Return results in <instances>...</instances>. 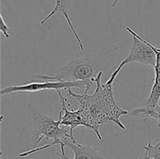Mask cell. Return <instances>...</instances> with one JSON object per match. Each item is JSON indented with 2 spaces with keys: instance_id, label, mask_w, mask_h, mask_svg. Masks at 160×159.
<instances>
[{
  "instance_id": "6da1fadb",
  "label": "cell",
  "mask_w": 160,
  "mask_h": 159,
  "mask_svg": "<svg viewBox=\"0 0 160 159\" xmlns=\"http://www.w3.org/2000/svg\"><path fill=\"white\" fill-rule=\"evenodd\" d=\"M103 72L100 71L92 81L95 85V90L92 94L88 92L90 87H86L84 93L75 94L71 89L67 90L68 94L74 98L80 106L78 112L84 123V128L94 131L98 140H102L99 129L108 122H112L117 126L125 130L126 127L122 123L120 118L128 115V112L117 104L112 93V84H102L101 79Z\"/></svg>"
},
{
  "instance_id": "7a4b0ae2",
  "label": "cell",
  "mask_w": 160,
  "mask_h": 159,
  "mask_svg": "<svg viewBox=\"0 0 160 159\" xmlns=\"http://www.w3.org/2000/svg\"><path fill=\"white\" fill-rule=\"evenodd\" d=\"M34 125H35L36 129V137L38 140H36V143H39L42 139H52L53 140L51 143L45 145L43 147L38 148H34L32 150L24 151L23 153L19 154L20 157H25L31 155L34 153L39 152V151H44L51 147L59 145L61 149V154H65V150H64L63 140L67 137H74L70 135V128L68 126H61L60 118L56 120L52 117L45 115L44 114L38 112L34 117Z\"/></svg>"
},
{
  "instance_id": "3957f363",
  "label": "cell",
  "mask_w": 160,
  "mask_h": 159,
  "mask_svg": "<svg viewBox=\"0 0 160 159\" xmlns=\"http://www.w3.org/2000/svg\"><path fill=\"white\" fill-rule=\"evenodd\" d=\"M98 57L94 55L76 58L67 62L63 66L60 67L54 76L49 75L31 74V76L43 80L64 81V82H75V81H89L92 82V78L95 77L96 62ZM93 83V82H92Z\"/></svg>"
},
{
  "instance_id": "277c9868",
  "label": "cell",
  "mask_w": 160,
  "mask_h": 159,
  "mask_svg": "<svg viewBox=\"0 0 160 159\" xmlns=\"http://www.w3.org/2000/svg\"><path fill=\"white\" fill-rule=\"evenodd\" d=\"M126 29L132 36L133 45L130 54L123 59L121 63L118 65L115 71L111 74L105 84H112L122 69L131 62H139L143 65H148L155 68L156 64V55L154 50L151 47L150 42L141 37L135 31H133L129 26H126Z\"/></svg>"
},
{
  "instance_id": "5b68a950",
  "label": "cell",
  "mask_w": 160,
  "mask_h": 159,
  "mask_svg": "<svg viewBox=\"0 0 160 159\" xmlns=\"http://www.w3.org/2000/svg\"><path fill=\"white\" fill-rule=\"evenodd\" d=\"M94 83L89 81H75V82H64V81L45 80L44 82H32L23 85L9 86L2 89L1 95L10 94L16 92L35 93L47 90H69L71 88H82L90 87Z\"/></svg>"
},
{
  "instance_id": "8992f818",
  "label": "cell",
  "mask_w": 160,
  "mask_h": 159,
  "mask_svg": "<svg viewBox=\"0 0 160 159\" xmlns=\"http://www.w3.org/2000/svg\"><path fill=\"white\" fill-rule=\"evenodd\" d=\"M63 144L64 147H67L73 151L74 154L73 159H106L91 144H80L77 143L74 137H70L65 138ZM59 156L62 159H71L66 154H59Z\"/></svg>"
},
{
  "instance_id": "52a82bcc",
  "label": "cell",
  "mask_w": 160,
  "mask_h": 159,
  "mask_svg": "<svg viewBox=\"0 0 160 159\" xmlns=\"http://www.w3.org/2000/svg\"><path fill=\"white\" fill-rule=\"evenodd\" d=\"M56 91L60 99V104L62 107V111L59 114V118L61 120V126H68L70 128V135L73 137V129L78 128V126L84 127V123L78 110H70L67 108V100L62 96L61 90H59Z\"/></svg>"
},
{
  "instance_id": "ba28073f",
  "label": "cell",
  "mask_w": 160,
  "mask_h": 159,
  "mask_svg": "<svg viewBox=\"0 0 160 159\" xmlns=\"http://www.w3.org/2000/svg\"><path fill=\"white\" fill-rule=\"evenodd\" d=\"M130 115L134 117H142L145 120L147 118H155L158 121V127L160 128V104H158L153 111L146 110L145 107L137 108L131 111Z\"/></svg>"
},
{
  "instance_id": "9c48e42d",
  "label": "cell",
  "mask_w": 160,
  "mask_h": 159,
  "mask_svg": "<svg viewBox=\"0 0 160 159\" xmlns=\"http://www.w3.org/2000/svg\"><path fill=\"white\" fill-rule=\"evenodd\" d=\"M144 149L145 151L144 159H160V140L156 144L148 143Z\"/></svg>"
},
{
  "instance_id": "30bf717a",
  "label": "cell",
  "mask_w": 160,
  "mask_h": 159,
  "mask_svg": "<svg viewBox=\"0 0 160 159\" xmlns=\"http://www.w3.org/2000/svg\"><path fill=\"white\" fill-rule=\"evenodd\" d=\"M0 17H1L0 31H1V32L2 33V34L4 35V37H6V38H9V37H10V34H9V26H8V25L6 23V22H5V20H4V18H3V17L2 14H1V16H0Z\"/></svg>"
},
{
  "instance_id": "8fae6325",
  "label": "cell",
  "mask_w": 160,
  "mask_h": 159,
  "mask_svg": "<svg viewBox=\"0 0 160 159\" xmlns=\"http://www.w3.org/2000/svg\"><path fill=\"white\" fill-rule=\"evenodd\" d=\"M120 0H113V3H112V8L113 9H115L116 7H117V6L118 5V3L120 2Z\"/></svg>"
},
{
  "instance_id": "7c38bea8",
  "label": "cell",
  "mask_w": 160,
  "mask_h": 159,
  "mask_svg": "<svg viewBox=\"0 0 160 159\" xmlns=\"http://www.w3.org/2000/svg\"><path fill=\"white\" fill-rule=\"evenodd\" d=\"M134 159H139V158H134Z\"/></svg>"
},
{
  "instance_id": "4fadbf2b",
  "label": "cell",
  "mask_w": 160,
  "mask_h": 159,
  "mask_svg": "<svg viewBox=\"0 0 160 159\" xmlns=\"http://www.w3.org/2000/svg\"><path fill=\"white\" fill-rule=\"evenodd\" d=\"M108 1H109V0H108Z\"/></svg>"
}]
</instances>
